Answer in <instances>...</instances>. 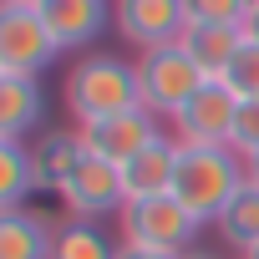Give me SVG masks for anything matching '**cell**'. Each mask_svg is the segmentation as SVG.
Listing matches in <instances>:
<instances>
[{
  "instance_id": "cell-26",
  "label": "cell",
  "mask_w": 259,
  "mask_h": 259,
  "mask_svg": "<svg viewBox=\"0 0 259 259\" xmlns=\"http://www.w3.org/2000/svg\"><path fill=\"white\" fill-rule=\"evenodd\" d=\"M6 6H41V0H6Z\"/></svg>"
},
{
  "instance_id": "cell-19",
  "label": "cell",
  "mask_w": 259,
  "mask_h": 259,
  "mask_svg": "<svg viewBox=\"0 0 259 259\" xmlns=\"http://www.w3.org/2000/svg\"><path fill=\"white\" fill-rule=\"evenodd\" d=\"M188 26H244L254 0H183Z\"/></svg>"
},
{
  "instance_id": "cell-5",
  "label": "cell",
  "mask_w": 259,
  "mask_h": 259,
  "mask_svg": "<svg viewBox=\"0 0 259 259\" xmlns=\"http://www.w3.org/2000/svg\"><path fill=\"white\" fill-rule=\"evenodd\" d=\"M56 41L36 6H0V71L6 76H41L56 61Z\"/></svg>"
},
{
  "instance_id": "cell-16",
  "label": "cell",
  "mask_w": 259,
  "mask_h": 259,
  "mask_svg": "<svg viewBox=\"0 0 259 259\" xmlns=\"http://www.w3.org/2000/svg\"><path fill=\"white\" fill-rule=\"evenodd\" d=\"M31 158H36V183L56 193L76 173V163L87 158V143H81V133H51V138H41V148Z\"/></svg>"
},
{
  "instance_id": "cell-13",
  "label": "cell",
  "mask_w": 259,
  "mask_h": 259,
  "mask_svg": "<svg viewBox=\"0 0 259 259\" xmlns=\"http://www.w3.org/2000/svg\"><path fill=\"white\" fill-rule=\"evenodd\" d=\"M178 46L203 66L208 81H224L229 66H234V56L244 51V26H188Z\"/></svg>"
},
{
  "instance_id": "cell-11",
  "label": "cell",
  "mask_w": 259,
  "mask_h": 259,
  "mask_svg": "<svg viewBox=\"0 0 259 259\" xmlns=\"http://www.w3.org/2000/svg\"><path fill=\"white\" fill-rule=\"evenodd\" d=\"M46 117V92L41 76H6L0 71V138L21 143L26 133H36Z\"/></svg>"
},
{
  "instance_id": "cell-15",
  "label": "cell",
  "mask_w": 259,
  "mask_h": 259,
  "mask_svg": "<svg viewBox=\"0 0 259 259\" xmlns=\"http://www.w3.org/2000/svg\"><path fill=\"white\" fill-rule=\"evenodd\" d=\"M213 224H219V234H224L229 249H239V254L259 249V183L249 178V183L224 203V213H219Z\"/></svg>"
},
{
  "instance_id": "cell-4",
  "label": "cell",
  "mask_w": 259,
  "mask_h": 259,
  "mask_svg": "<svg viewBox=\"0 0 259 259\" xmlns=\"http://www.w3.org/2000/svg\"><path fill=\"white\" fill-rule=\"evenodd\" d=\"M203 219H193L173 193H158V198H133L122 208V244H138V249H158V254H188L198 249Z\"/></svg>"
},
{
  "instance_id": "cell-17",
  "label": "cell",
  "mask_w": 259,
  "mask_h": 259,
  "mask_svg": "<svg viewBox=\"0 0 259 259\" xmlns=\"http://www.w3.org/2000/svg\"><path fill=\"white\" fill-rule=\"evenodd\" d=\"M117 249H122V244H112L97 219H66V224L56 229L51 259H117Z\"/></svg>"
},
{
  "instance_id": "cell-20",
  "label": "cell",
  "mask_w": 259,
  "mask_h": 259,
  "mask_svg": "<svg viewBox=\"0 0 259 259\" xmlns=\"http://www.w3.org/2000/svg\"><path fill=\"white\" fill-rule=\"evenodd\" d=\"M224 81L234 87V97H239V102L259 97V46H254V41H244V51L234 56V66H229V76H224Z\"/></svg>"
},
{
  "instance_id": "cell-23",
  "label": "cell",
  "mask_w": 259,
  "mask_h": 259,
  "mask_svg": "<svg viewBox=\"0 0 259 259\" xmlns=\"http://www.w3.org/2000/svg\"><path fill=\"white\" fill-rule=\"evenodd\" d=\"M244 41L259 46V6H249V16H244Z\"/></svg>"
},
{
  "instance_id": "cell-18",
  "label": "cell",
  "mask_w": 259,
  "mask_h": 259,
  "mask_svg": "<svg viewBox=\"0 0 259 259\" xmlns=\"http://www.w3.org/2000/svg\"><path fill=\"white\" fill-rule=\"evenodd\" d=\"M36 158L26 153V143H6L0 138V208H21L26 193H36Z\"/></svg>"
},
{
  "instance_id": "cell-8",
  "label": "cell",
  "mask_w": 259,
  "mask_h": 259,
  "mask_svg": "<svg viewBox=\"0 0 259 259\" xmlns=\"http://www.w3.org/2000/svg\"><path fill=\"white\" fill-rule=\"evenodd\" d=\"M163 117H153L148 107H127V112H117V117H102V122H87L81 127V143H87V153H97V158H107V163H133L143 148H153L158 138H163V127H158Z\"/></svg>"
},
{
  "instance_id": "cell-14",
  "label": "cell",
  "mask_w": 259,
  "mask_h": 259,
  "mask_svg": "<svg viewBox=\"0 0 259 259\" xmlns=\"http://www.w3.org/2000/svg\"><path fill=\"white\" fill-rule=\"evenodd\" d=\"M56 234L31 208H0V259H51Z\"/></svg>"
},
{
  "instance_id": "cell-1",
  "label": "cell",
  "mask_w": 259,
  "mask_h": 259,
  "mask_svg": "<svg viewBox=\"0 0 259 259\" xmlns=\"http://www.w3.org/2000/svg\"><path fill=\"white\" fill-rule=\"evenodd\" d=\"M244 183H249V163H244L229 143H219V148H183V143H178L173 198H178L193 219L213 224V219L224 213V203H229Z\"/></svg>"
},
{
  "instance_id": "cell-6",
  "label": "cell",
  "mask_w": 259,
  "mask_h": 259,
  "mask_svg": "<svg viewBox=\"0 0 259 259\" xmlns=\"http://www.w3.org/2000/svg\"><path fill=\"white\" fill-rule=\"evenodd\" d=\"M234 122H239V97L229 81H203L183 112L173 117V138L183 148H219L234 138Z\"/></svg>"
},
{
  "instance_id": "cell-24",
  "label": "cell",
  "mask_w": 259,
  "mask_h": 259,
  "mask_svg": "<svg viewBox=\"0 0 259 259\" xmlns=\"http://www.w3.org/2000/svg\"><path fill=\"white\" fill-rule=\"evenodd\" d=\"M178 259H219V254H208V249H188V254H178Z\"/></svg>"
},
{
  "instance_id": "cell-7",
  "label": "cell",
  "mask_w": 259,
  "mask_h": 259,
  "mask_svg": "<svg viewBox=\"0 0 259 259\" xmlns=\"http://www.w3.org/2000/svg\"><path fill=\"white\" fill-rule=\"evenodd\" d=\"M56 198H61V208H66L71 219H107V213H122V208H127L122 168L107 163V158H97V153H87V158L76 163V173L56 188Z\"/></svg>"
},
{
  "instance_id": "cell-9",
  "label": "cell",
  "mask_w": 259,
  "mask_h": 259,
  "mask_svg": "<svg viewBox=\"0 0 259 259\" xmlns=\"http://www.w3.org/2000/svg\"><path fill=\"white\" fill-rule=\"evenodd\" d=\"M112 26L138 51L173 46L188 31V6L183 0H112Z\"/></svg>"
},
{
  "instance_id": "cell-2",
  "label": "cell",
  "mask_w": 259,
  "mask_h": 259,
  "mask_svg": "<svg viewBox=\"0 0 259 259\" xmlns=\"http://www.w3.org/2000/svg\"><path fill=\"white\" fill-rule=\"evenodd\" d=\"M61 97H66V107L81 127L102 122V117H117L127 107H143L138 102V66L122 61V56H81L66 71Z\"/></svg>"
},
{
  "instance_id": "cell-22",
  "label": "cell",
  "mask_w": 259,
  "mask_h": 259,
  "mask_svg": "<svg viewBox=\"0 0 259 259\" xmlns=\"http://www.w3.org/2000/svg\"><path fill=\"white\" fill-rule=\"evenodd\" d=\"M117 259H178V254H158V249H138V244H122Z\"/></svg>"
},
{
  "instance_id": "cell-12",
  "label": "cell",
  "mask_w": 259,
  "mask_h": 259,
  "mask_svg": "<svg viewBox=\"0 0 259 259\" xmlns=\"http://www.w3.org/2000/svg\"><path fill=\"white\" fill-rule=\"evenodd\" d=\"M173 173H178V138H158V143H153V148H143L133 163H122L127 203H133V198L173 193Z\"/></svg>"
},
{
  "instance_id": "cell-27",
  "label": "cell",
  "mask_w": 259,
  "mask_h": 259,
  "mask_svg": "<svg viewBox=\"0 0 259 259\" xmlns=\"http://www.w3.org/2000/svg\"><path fill=\"white\" fill-rule=\"evenodd\" d=\"M244 259H259V249H249V254H244Z\"/></svg>"
},
{
  "instance_id": "cell-25",
  "label": "cell",
  "mask_w": 259,
  "mask_h": 259,
  "mask_svg": "<svg viewBox=\"0 0 259 259\" xmlns=\"http://www.w3.org/2000/svg\"><path fill=\"white\" fill-rule=\"evenodd\" d=\"M244 163H249V178L259 183V153H254V158H244Z\"/></svg>"
},
{
  "instance_id": "cell-28",
  "label": "cell",
  "mask_w": 259,
  "mask_h": 259,
  "mask_svg": "<svg viewBox=\"0 0 259 259\" xmlns=\"http://www.w3.org/2000/svg\"><path fill=\"white\" fill-rule=\"evenodd\" d=\"M254 6H259V0H254Z\"/></svg>"
},
{
  "instance_id": "cell-21",
  "label": "cell",
  "mask_w": 259,
  "mask_h": 259,
  "mask_svg": "<svg viewBox=\"0 0 259 259\" xmlns=\"http://www.w3.org/2000/svg\"><path fill=\"white\" fill-rule=\"evenodd\" d=\"M229 148H234L239 158H254V153H259V97L239 102V122H234V138H229Z\"/></svg>"
},
{
  "instance_id": "cell-10",
  "label": "cell",
  "mask_w": 259,
  "mask_h": 259,
  "mask_svg": "<svg viewBox=\"0 0 259 259\" xmlns=\"http://www.w3.org/2000/svg\"><path fill=\"white\" fill-rule=\"evenodd\" d=\"M41 21L51 31V41L61 51H76L87 41H97L112 21V0H41Z\"/></svg>"
},
{
  "instance_id": "cell-3",
  "label": "cell",
  "mask_w": 259,
  "mask_h": 259,
  "mask_svg": "<svg viewBox=\"0 0 259 259\" xmlns=\"http://www.w3.org/2000/svg\"><path fill=\"white\" fill-rule=\"evenodd\" d=\"M133 66H138V102H143L153 117H168V122H173V117L183 112V102L208 81L203 66H198L178 41H173V46H153V51H143Z\"/></svg>"
}]
</instances>
